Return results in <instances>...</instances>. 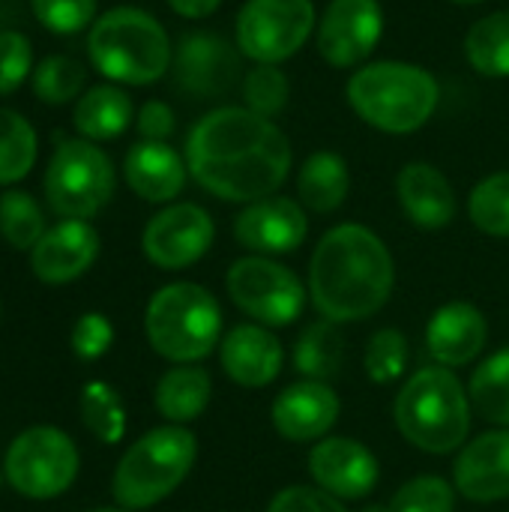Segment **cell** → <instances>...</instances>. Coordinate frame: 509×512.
Instances as JSON below:
<instances>
[{"mask_svg": "<svg viewBox=\"0 0 509 512\" xmlns=\"http://www.w3.org/2000/svg\"><path fill=\"white\" fill-rule=\"evenodd\" d=\"M291 159L288 135L246 105L204 114L186 138V165L195 183L231 204L276 195L291 171Z\"/></svg>", "mask_w": 509, "mask_h": 512, "instance_id": "6da1fadb", "label": "cell"}, {"mask_svg": "<svg viewBox=\"0 0 509 512\" xmlns=\"http://www.w3.org/2000/svg\"><path fill=\"white\" fill-rule=\"evenodd\" d=\"M396 285V264L387 243L366 225L330 228L309 261V300L333 324H354L378 315Z\"/></svg>", "mask_w": 509, "mask_h": 512, "instance_id": "7a4b0ae2", "label": "cell"}, {"mask_svg": "<svg viewBox=\"0 0 509 512\" xmlns=\"http://www.w3.org/2000/svg\"><path fill=\"white\" fill-rule=\"evenodd\" d=\"M471 396L459 375L444 366L414 372L393 402V420L402 438L432 456L456 453L468 444Z\"/></svg>", "mask_w": 509, "mask_h": 512, "instance_id": "3957f363", "label": "cell"}, {"mask_svg": "<svg viewBox=\"0 0 509 512\" xmlns=\"http://www.w3.org/2000/svg\"><path fill=\"white\" fill-rule=\"evenodd\" d=\"M441 99L435 75L417 63L378 60L363 63L348 78V102L354 114L378 132L408 135L423 129Z\"/></svg>", "mask_w": 509, "mask_h": 512, "instance_id": "277c9868", "label": "cell"}, {"mask_svg": "<svg viewBox=\"0 0 509 512\" xmlns=\"http://www.w3.org/2000/svg\"><path fill=\"white\" fill-rule=\"evenodd\" d=\"M87 54L99 75L132 87L159 81L174 60L165 27L138 6H114L102 12L90 24Z\"/></svg>", "mask_w": 509, "mask_h": 512, "instance_id": "5b68a950", "label": "cell"}, {"mask_svg": "<svg viewBox=\"0 0 509 512\" xmlns=\"http://www.w3.org/2000/svg\"><path fill=\"white\" fill-rule=\"evenodd\" d=\"M198 459V441L186 426H159L144 432L117 462L111 495L120 510H150L162 504L189 477Z\"/></svg>", "mask_w": 509, "mask_h": 512, "instance_id": "8992f818", "label": "cell"}, {"mask_svg": "<svg viewBox=\"0 0 509 512\" xmlns=\"http://www.w3.org/2000/svg\"><path fill=\"white\" fill-rule=\"evenodd\" d=\"M150 348L171 363H198L222 342V306L195 282H171L159 288L144 312Z\"/></svg>", "mask_w": 509, "mask_h": 512, "instance_id": "52a82bcc", "label": "cell"}, {"mask_svg": "<svg viewBox=\"0 0 509 512\" xmlns=\"http://www.w3.org/2000/svg\"><path fill=\"white\" fill-rule=\"evenodd\" d=\"M114 195V165L87 138H63L45 168V198L60 219H93Z\"/></svg>", "mask_w": 509, "mask_h": 512, "instance_id": "ba28073f", "label": "cell"}, {"mask_svg": "<svg viewBox=\"0 0 509 512\" xmlns=\"http://www.w3.org/2000/svg\"><path fill=\"white\" fill-rule=\"evenodd\" d=\"M78 462V447L63 429L33 426L9 444L3 456V477L18 495L30 501H51L75 483Z\"/></svg>", "mask_w": 509, "mask_h": 512, "instance_id": "9c48e42d", "label": "cell"}, {"mask_svg": "<svg viewBox=\"0 0 509 512\" xmlns=\"http://www.w3.org/2000/svg\"><path fill=\"white\" fill-rule=\"evenodd\" d=\"M225 288L234 306L264 327L294 324L309 300V288L300 282V276L264 255L237 258L228 267Z\"/></svg>", "mask_w": 509, "mask_h": 512, "instance_id": "30bf717a", "label": "cell"}, {"mask_svg": "<svg viewBox=\"0 0 509 512\" xmlns=\"http://www.w3.org/2000/svg\"><path fill=\"white\" fill-rule=\"evenodd\" d=\"M315 33L312 0H246L237 12L234 45L252 63H285Z\"/></svg>", "mask_w": 509, "mask_h": 512, "instance_id": "8fae6325", "label": "cell"}, {"mask_svg": "<svg viewBox=\"0 0 509 512\" xmlns=\"http://www.w3.org/2000/svg\"><path fill=\"white\" fill-rule=\"evenodd\" d=\"M213 237V216L201 204L183 201L168 204L147 222L141 234V249L147 261L159 270H186L210 252Z\"/></svg>", "mask_w": 509, "mask_h": 512, "instance_id": "7c38bea8", "label": "cell"}, {"mask_svg": "<svg viewBox=\"0 0 509 512\" xmlns=\"http://www.w3.org/2000/svg\"><path fill=\"white\" fill-rule=\"evenodd\" d=\"M384 36V9L378 0H330L318 18V54L333 69L363 66Z\"/></svg>", "mask_w": 509, "mask_h": 512, "instance_id": "4fadbf2b", "label": "cell"}, {"mask_svg": "<svg viewBox=\"0 0 509 512\" xmlns=\"http://www.w3.org/2000/svg\"><path fill=\"white\" fill-rule=\"evenodd\" d=\"M309 237V213L300 201L270 195L246 204L234 219V240L252 255H288Z\"/></svg>", "mask_w": 509, "mask_h": 512, "instance_id": "5bb4252c", "label": "cell"}, {"mask_svg": "<svg viewBox=\"0 0 509 512\" xmlns=\"http://www.w3.org/2000/svg\"><path fill=\"white\" fill-rule=\"evenodd\" d=\"M309 474L318 489L339 501H363L375 492L381 480V465L375 453L342 435H327L309 450Z\"/></svg>", "mask_w": 509, "mask_h": 512, "instance_id": "9a60e30c", "label": "cell"}, {"mask_svg": "<svg viewBox=\"0 0 509 512\" xmlns=\"http://www.w3.org/2000/svg\"><path fill=\"white\" fill-rule=\"evenodd\" d=\"M240 48L219 33H186L174 51V78L180 90L198 99L222 96L237 81Z\"/></svg>", "mask_w": 509, "mask_h": 512, "instance_id": "2e32d148", "label": "cell"}, {"mask_svg": "<svg viewBox=\"0 0 509 512\" xmlns=\"http://www.w3.org/2000/svg\"><path fill=\"white\" fill-rule=\"evenodd\" d=\"M342 414L336 390L324 381H297L288 384L270 408L273 429L291 444H312L330 435Z\"/></svg>", "mask_w": 509, "mask_h": 512, "instance_id": "e0dca14e", "label": "cell"}, {"mask_svg": "<svg viewBox=\"0 0 509 512\" xmlns=\"http://www.w3.org/2000/svg\"><path fill=\"white\" fill-rule=\"evenodd\" d=\"M99 258V234L87 219H60L30 249V270L39 282L66 285L81 279Z\"/></svg>", "mask_w": 509, "mask_h": 512, "instance_id": "ac0fdd59", "label": "cell"}, {"mask_svg": "<svg viewBox=\"0 0 509 512\" xmlns=\"http://www.w3.org/2000/svg\"><path fill=\"white\" fill-rule=\"evenodd\" d=\"M453 486L474 504H498L509 498V429L477 435L459 450Z\"/></svg>", "mask_w": 509, "mask_h": 512, "instance_id": "d6986e66", "label": "cell"}, {"mask_svg": "<svg viewBox=\"0 0 509 512\" xmlns=\"http://www.w3.org/2000/svg\"><path fill=\"white\" fill-rule=\"evenodd\" d=\"M222 372L246 390L273 384L285 366V348L264 324H237L219 342Z\"/></svg>", "mask_w": 509, "mask_h": 512, "instance_id": "ffe728a7", "label": "cell"}, {"mask_svg": "<svg viewBox=\"0 0 509 512\" xmlns=\"http://www.w3.org/2000/svg\"><path fill=\"white\" fill-rule=\"evenodd\" d=\"M489 342L486 315L465 300H450L432 312L426 324V348L444 369L471 366Z\"/></svg>", "mask_w": 509, "mask_h": 512, "instance_id": "44dd1931", "label": "cell"}, {"mask_svg": "<svg viewBox=\"0 0 509 512\" xmlns=\"http://www.w3.org/2000/svg\"><path fill=\"white\" fill-rule=\"evenodd\" d=\"M402 213L423 231H441L456 219V192L447 174L429 162H408L396 177Z\"/></svg>", "mask_w": 509, "mask_h": 512, "instance_id": "7402d4cb", "label": "cell"}, {"mask_svg": "<svg viewBox=\"0 0 509 512\" xmlns=\"http://www.w3.org/2000/svg\"><path fill=\"white\" fill-rule=\"evenodd\" d=\"M189 165L186 159L165 141H138L129 147L123 162V177L129 189L150 201V204H168L174 201L186 186Z\"/></svg>", "mask_w": 509, "mask_h": 512, "instance_id": "603a6c76", "label": "cell"}, {"mask_svg": "<svg viewBox=\"0 0 509 512\" xmlns=\"http://www.w3.org/2000/svg\"><path fill=\"white\" fill-rule=\"evenodd\" d=\"M210 396H213L210 372L195 363H180L159 378L153 402H156V411L168 423L186 426V423H195L207 411Z\"/></svg>", "mask_w": 509, "mask_h": 512, "instance_id": "cb8c5ba5", "label": "cell"}, {"mask_svg": "<svg viewBox=\"0 0 509 512\" xmlns=\"http://www.w3.org/2000/svg\"><path fill=\"white\" fill-rule=\"evenodd\" d=\"M135 120V105L129 93L117 84H96L78 96L72 123L87 141L120 138Z\"/></svg>", "mask_w": 509, "mask_h": 512, "instance_id": "d4e9b609", "label": "cell"}, {"mask_svg": "<svg viewBox=\"0 0 509 512\" xmlns=\"http://www.w3.org/2000/svg\"><path fill=\"white\" fill-rule=\"evenodd\" d=\"M348 189H351V174H348V162L339 153L318 150L300 165L297 195L306 210L327 216L345 204Z\"/></svg>", "mask_w": 509, "mask_h": 512, "instance_id": "484cf974", "label": "cell"}, {"mask_svg": "<svg viewBox=\"0 0 509 512\" xmlns=\"http://www.w3.org/2000/svg\"><path fill=\"white\" fill-rule=\"evenodd\" d=\"M342 363H345V339L339 333V324L327 318L312 321L294 345V369L309 381L330 384L333 378L342 375Z\"/></svg>", "mask_w": 509, "mask_h": 512, "instance_id": "4316f807", "label": "cell"}, {"mask_svg": "<svg viewBox=\"0 0 509 512\" xmlns=\"http://www.w3.org/2000/svg\"><path fill=\"white\" fill-rule=\"evenodd\" d=\"M474 411L495 429H509V345L486 357L468 384Z\"/></svg>", "mask_w": 509, "mask_h": 512, "instance_id": "83f0119b", "label": "cell"}, {"mask_svg": "<svg viewBox=\"0 0 509 512\" xmlns=\"http://www.w3.org/2000/svg\"><path fill=\"white\" fill-rule=\"evenodd\" d=\"M465 57L486 78H509V9L474 21L465 36Z\"/></svg>", "mask_w": 509, "mask_h": 512, "instance_id": "f1b7e54d", "label": "cell"}, {"mask_svg": "<svg viewBox=\"0 0 509 512\" xmlns=\"http://www.w3.org/2000/svg\"><path fill=\"white\" fill-rule=\"evenodd\" d=\"M39 141L27 117L12 108H0V186H12L36 165Z\"/></svg>", "mask_w": 509, "mask_h": 512, "instance_id": "f546056e", "label": "cell"}, {"mask_svg": "<svg viewBox=\"0 0 509 512\" xmlns=\"http://www.w3.org/2000/svg\"><path fill=\"white\" fill-rule=\"evenodd\" d=\"M81 420L84 429L102 441V444H117L126 435V408L120 402V393L105 384V381H90L81 390Z\"/></svg>", "mask_w": 509, "mask_h": 512, "instance_id": "4dcf8cb0", "label": "cell"}, {"mask_svg": "<svg viewBox=\"0 0 509 512\" xmlns=\"http://www.w3.org/2000/svg\"><path fill=\"white\" fill-rule=\"evenodd\" d=\"M45 231V213L30 192L6 189L0 195V234L12 249L30 252Z\"/></svg>", "mask_w": 509, "mask_h": 512, "instance_id": "1f68e13d", "label": "cell"}, {"mask_svg": "<svg viewBox=\"0 0 509 512\" xmlns=\"http://www.w3.org/2000/svg\"><path fill=\"white\" fill-rule=\"evenodd\" d=\"M87 69L69 54H51L33 69V96L45 105H66L84 93Z\"/></svg>", "mask_w": 509, "mask_h": 512, "instance_id": "d6a6232c", "label": "cell"}, {"mask_svg": "<svg viewBox=\"0 0 509 512\" xmlns=\"http://www.w3.org/2000/svg\"><path fill=\"white\" fill-rule=\"evenodd\" d=\"M471 222L489 237H509V171L489 174L471 189Z\"/></svg>", "mask_w": 509, "mask_h": 512, "instance_id": "836d02e7", "label": "cell"}, {"mask_svg": "<svg viewBox=\"0 0 509 512\" xmlns=\"http://www.w3.org/2000/svg\"><path fill=\"white\" fill-rule=\"evenodd\" d=\"M243 99L246 108L261 114V117H279L288 108L291 99V84L288 75L273 66V63H255L246 75H243Z\"/></svg>", "mask_w": 509, "mask_h": 512, "instance_id": "e575fe53", "label": "cell"}, {"mask_svg": "<svg viewBox=\"0 0 509 512\" xmlns=\"http://www.w3.org/2000/svg\"><path fill=\"white\" fill-rule=\"evenodd\" d=\"M369 512H456V486L444 477L423 474L408 480L387 507Z\"/></svg>", "mask_w": 509, "mask_h": 512, "instance_id": "d590c367", "label": "cell"}, {"mask_svg": "<svg viewBox=\"0 0 509 512\" xmlns=\"http://www.w3.org/2000/svg\"><path fill=\"white\" fill-rule=\"evenodd\" d=\"M408 339L402 330L396 327H381L372 333V339L366 342V354H363V369L375 384H393L405 375L408 366Z\"/></svg>", "mask_w": 509, "mask_h": 512, "instance_id": "8d00e7d4", "label": "cell"}, {"mask_svg": "<svg viewBox=\"0 0 509 512\" xmlns=\"http://www.w3.org/2000/svg\"><path fill=\"white\" fill-rule=\"evenodd\" d=\"M33 15L51 33H78L96 21V0H30Z\"/></svg>", "mask_w": 509, "mask_h": 512, "instance_id": "74e56055", "label": "cell"}, {"mask_svg": "<svg viewBox=\"0 0 509 512\" xmlns=\"http://www.w3.org/2000/svg\"><path fill=\"white\" fill-rule=\"evenodd\" d=\"M33 69L30 39L18 30H0V96H12Z\"/></svg>", "mask_w": 509, "mask_h": 512, "instance_id": "f35d334b", "label": "cell"}, {"mask_svg": "<svg viewBox=\"0 0 509 512\" xmlns=\"http://www.w3.org/2000/svg\"><path fill=\"white\" fill-rule=\"evenodd\" d=\"M114 342V327L102 312H84L72 327V351L78 360H99Z\"/></svg>", "mask_w": 509, "mask_h": 512, "instance_id": "ab89813d", "label": "cell"}, {"mask_svg": "<svg viewBox=\"0 0 509 512\" xmlns=\"http://www.w3.org/2000/svg\"><path fill=\"white\" fill-rule=\"evenodd\" d=\"M267 512H348L339 498L315 486H288L273 495Z\"/></svg>", "mask_w": 509, "mask_h": 512, "instance_id": "60d3db41", "label": "cell"}, {"mask_svg": "<svg viewBox=\"0 0 509 512\" xmlns=\"http://www.w3.org/2000/svg\"><path fill=\"white\" fill-rule=\"evenodd\" d=\"M135 126H138V135L144 141H165V138H171L177 120H174L171 105H165L162 99H150L138 108Z\"/></svg>", "mask_w": 509, "mask_h": 512, "instance_id": "b9f144b4", "label": "cell"}, {"mask_svg": "<svg viewBox=\"0 0 509 512\" xmlns=\"http://www.w3.org/2000/svg\"><path fill=\"white\" fill-rule=\"evenodd\" d=\"M168 6L180 18H207L222 6V0H168Z\"/></svg>", "mask_w": 509, "mask_h": 512, "instance_id": "7bdbcfd3", "label": "cell"}, {"mask_svg": "<svg viewBox=\"0 0 509 512\" xmlns=\"http://www.w3.org/2000/svg\"><path fill=\"white\" fill-rule=\"evenodd\" d=\"M450 3H459V6H474V3H483V0H450Z\"/></svg>", "mask_w": 509, "mask_h": 512, "instance_id": "ee69618b", "label": "cell"}, {"mask_svg": "<svg viewBox=\"0 0 509 512\" xmlns=\"http://www.w3.org/2000/svg\"><path fill=\"white\" fill-rule=\"evenodd\" d=\"M90 512H129V510H90Z\"/></svg>", "mask_w": 509, "mask_h": 512, "instance_id": "f6af8a7d", "label": "cell"}, {"mask_svg": "<svg viewBox=\"0 0 509 512\" xmlns=\"http://www.w3.org/2000/svg\"><path fill=\"white\" fill-rule=\"evenodd\" d=\"M3 480H6V477H3V468H0V483H3Z\"/></svg>", "mask_w": 509, "mask_h": 512, "instance_id": "bcb514c9", "label": "cell"}, {"mask_svg": "<svg viewBox=\"0 0 509 512\" xmlns=\"http://www.w3.org/2000/svg\"><path fill=\"white\" fill-rule=\"evenodd\" d=\"M0 315H3V306H0Z\"/></svg>", "mask_w": 509, "mask_h": 512, "instance_id": "7dc6e473", "label": "cell"}]
</instances>
